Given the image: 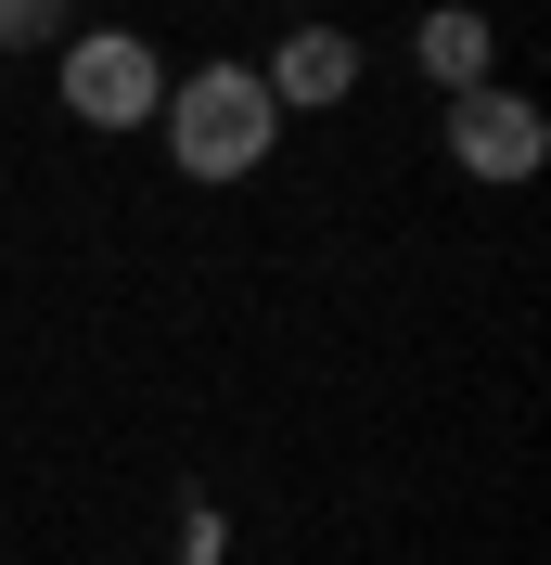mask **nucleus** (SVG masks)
I'll return each mask as SVG.
<instances>
[{
    "instance_id": "nucleus-1",
    "label": "nucleus",
    "mask_w": 551,
    "mask_h": 565,
    "mask_svg": "<svg viewBox=\"0 0 551 565\" xmlns=\"http://www.w3.org/2000/svg\"><path fill=\"white\" fill-rule=\"evenodd\" d=\"M154 116H168L180 180H244V168H270V141H282V104H270L257 65H193Z\"/></svg>"
},
{
    "instance_id": "nucleus-2",
    "label": "nucleus",
    "mask_w": 551,
    "mask_h": 565,
    "mask_svg": "<svg viewBox=\"0 0 551 565\" xmlns=\"http://www.w3.org/2000/svg\"><path fill=\"white\" fill-rule=\"evenodd\" d=\"M154 104H168L154 39H129V26H77L65 39V116L77 129H154Z\"/></svg>"
},
{
    "instance_id": "nucleus-3",
    "label": "nucleus",
    "mask_w": 551,
    "mask_h": 565,
    "mask_svg": "<svg viewBox=\"0 0 551 565\" xmlns=\"http://www.w3.org/2000/svg\"><path fill=\"white\" fill-rule=\"evenodd\" d=\"M539 154H551V116L526 90H462L449 104V168L462 180H539Z\"/></svg>"
},
{
    "instance_id": "nucleus-4",
    "label": "nucleus",
    "mask_w": 551,
    "mask_h": 565,
    "mask_svg": "<svg viewBox=\"0 0 551 565\" xmlns=\"http://www.w3.org/2000/svg\"><path fill=\"white\" fill-rule=\"evenodd\" d=\"M257 77H270L282 116H321V104H346V90H359V39H346V26H295Z\"/></svg>"
},
{
    "instance_id": "nucleus-5",
    "label": "nucleus",
    "mask_w": 551,
    "mask_h": 565,
    "mask_svg": "<svg viewBox=\"0 0 551 565\" xmlns=\"http://www.w3.org/2000/svg\"><path fill=\"white\" fill-rule=\"evenodd\" d=\"M411 52H423V77H436L449 104H462V90H487V52H500V39H487L475 0H436V13L411 26Z\"/></svg>"
},
{
    "instance_id": "nucleus-6",
    "label": "nucleus",
    "mask_w": 551,
    "mask_h": 565,
    "mask_svg": "<svg viewBox=\"0 0 551 565\" xmlns=\"http://www.w3.org/2000/svg\"><path fill=\"white\" fill-rule=\"evenodd\" d=\"M65 13L77 0H0V52H65Z\"/></svg>"
},
{
    "instance_id": "nucleus-7",
    "label": "nucleus",
    "mask_w": 551,
    "mask_h": 565,
    "mask_svg": "<svg viewBox=\"0 0 551 565\" xmlns=\"http://www.w3.org/2000/svg\"><path fill=\"white\" fill-rule=\"evenodd\" d=\"M180 540H193L180 565H218V501H193V514H180Z\"/></svg>"
}]
</instances>
